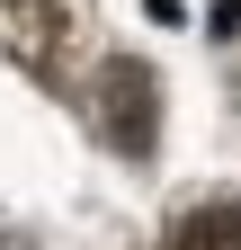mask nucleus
Returning <instances> with one entry per match:
<instances>
[{"label":"nucleus","instance_id":"2","mask_svg":"<svg viewBox=\"0 0 241 250\" xmlns=\"http://www.w3.org/2000/svg\"><path fill=\"white\" fill-rule=\"evenodd\" d=\"M170 250H241V206H197Z\"/></svg>","mask_w":241,"mask_h":250},{"label":"nucleus","instance_id":"1","mask_svg":"<svg viewBox=\"0 0 241 250\" xmlns=\"http://www.w3.org/2000/svg\"><path fill=\"white\" fill-rule=\"evenodd\" d=\"M107 89H116V143L143 152V143H152V89H143V72H125V62H116Z\"/></svg>","mask_w":241,"mask_h":250},{"label":"nucleus","instance_id":"3","mask_svg":"<svg viewBox=\"0 0 241 250\" xmlns=\"http://www.w3.org/2000/svg\"><path fill=\"white\" fill-rule=\"evenodd\" d=\"M0 250H36V241H27V232H9V224H0Z\"/></svg>","mask_w":241,"mask_h":250}]
</instances>
